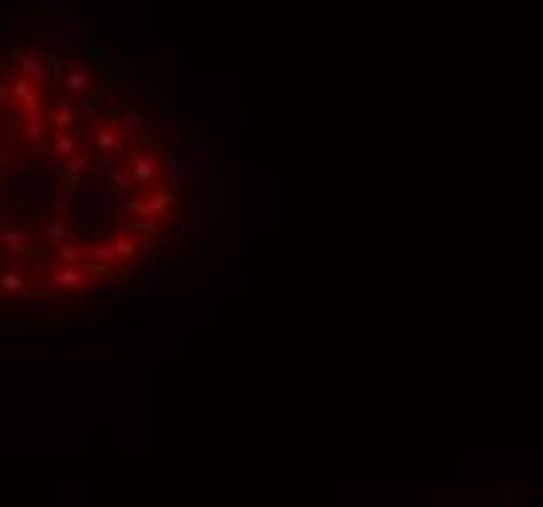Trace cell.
I'll use <instances>...</instances> for the list:
<instances>
[{"label": "cell", "instance_id": "obj_1", "mask_svg": "<svg viewBox=\"0 0 543 507\" xmlns=\"http://www.w3.org/2000/svg\"><path fill=\"white\" fill-rule=\"evenodd\" d=\"M172 187H157L153 195H145V199H129V211L137 215V219H157V215H164L172 207Z\"/></svg>", "mask_w": 543, "mask_h": 507}, {"label": "cell", "instance_id": "obj_2", "mask_svg": "<svg viewBox=\"0 0 543 507\" xmlns=\"http://www.w3.org/2000/svg\"><path fill=\"white\" fill-rule=\"evenodd\" d=\"M129 176H133L137 187H149V192L161 184V168H157V161H153V156H145V152H137V156H133V164H129Z\"/></svg>", "mask_w": 543, "mask_h": 507}, {"label": "cell", "instance_id": "obj_3", "mask_svg": "<svg viewBox=\"0 0 543 507\" xmlns=\"http://www.w3.org/2000/svg\"><path fill=\"white\" fill-rule=\"evenodd\" d=\"M102 101H106V94H94L90 101H78L75 106V125L78 129H98L102 125Z\"/></svg>", "mask_w": 543, "mask_h": 507}, {"label": "cell", "instance_id": "obj_4", "mask_svg": "<svg viewBox=\"0 0 543 507\" xmlns=\"http://www.w3.org/2000/svg\"><path fill=\"white\" fill-rule=\"evenodd\" d=\"M0 242H4V250H8L12 258H28V234H24V227L4 223V227H0Z\"/></svg>", "mask_w": 543, "mask_h": 507}, {"label": "cell", "instance_id": "obj_5", "mask_svg": "<svg viewBox=\"0 0 543 507\" xmlns=\"http://www.w3.org/2000/svg\"><path fill=\"white\" fill-rule=\"evenodd\" d=\"M106 187H110V199H126L137 184H133V176H129L121 164H114V168H106Z\"/></svg>", "mask_w": 543, "mask_h": 507}, {"label": "cell", "instance_id": "obj_6", "mask_svg": "<svg viewBox=\"0 0 543 507\" xmlns=\"http://www.w3.org/2000/svg\"><path fill=\"white\" fill-rule=\"evenodd\" d=\"M51 285L55 289H83V285H90V273L78 270V265H63V270H55Z\"/></svg>", "mask_w": 543, "mask_h": 507}, {"label": "cell", "instance_id": "obj_7", "mask_svg": "<svg viewBox=\"0 0 543 507\" xmlns=\"http://www.w3.org/2000/svg\"><path fill=\"white\" fill-rule=\"evenodd\" d=\"M20 75L32 78V82H47V78H51V67H47V59H35V55H20Z\"/></svg>", "mask_w": 543, "mask_h": 507}, {"label": "cell", "instance_id": "obj_8", "mask_svg": "<svg viewBox=\"0 0 543 507\" xmlns=\"http://www.w3.org/2000/svg\"><path fill=\"white\" fill-rule=\"evenodd\" d=\"M8 94L20 101V106H39V90H35V82L24 78V75H20L16 82H8Z\"/></svg>", "mask_w": 543, "mask_h": 507}, {"label": "cell", "instance_id": "obj_9", "mask_svg": "<svg viewBox=\"0 0 543 507\" xmlns=\"http://www.w3.org/2000/svg\"><path fill=\"white\" fill-rule=\"evenodd\" d=\"M47 125H59V129L75 125V98H55V106H51V121H47Z\"/></svg>", "mask_w": 543, "mask_h": 507}, {"label": "cell", "instance_id": "obj_10", "mask_svg": "<svg viewBox=\"0 0 543 507\" xmlns=\"http://www.w3.org/2000/svg\"><path fill=\"white\" fill-rule=\"evenodd\" d=\"M98 149L102 152H126V137L118 133V129H110V125H98Z\"/></svg>", "mask_w": 543, "mask_h": 507}, {"label": "cell", "instance_id": "obj_11", "mask_svg": "<svg viewBox=\"0 0 543 507\" xmlns=\"http://www.w3.org/2000/svg\"><path fill=\"white\" fill-rule=\"evenodd\" d=\"M63 86H67L71 98H78V94H86L94 86V78H90V70H71V75L63 78Z\"/></svg>", "mask_w": 543, "mask_h": 507}, {"label": "cell", "instance_id": "obj_12", "mask_svg": "<svg viewBox=\"0 0 543 507\" xmlns=\"http://www.w3.org/2000/svg\"><path fill=\"white\" fill-rule=\"evenodd\" d=\"M51 149H55V156H75L78 152V141L67 133V129H55V137H51Z\"/></svg>", "mask_w": 543, "mask_h": 507}, {"label": "cell", "instance_id": "obj_13", "mask_svg": "<svg viewBox=\"0 0 543 507\" xmlns=\"http://www.w3.org/2000/svg\"><path fill=\"white\" fill-rule=\"evenodd\" d=\"M0 289H4V293H24L28 277H24V273H16V270H4V273H0Z\"/></svg>", "mask_w": 543, "mask_h": 507}, {"label": "cell", "instance_id": "obj_14", "mask_svg": "<svg viewBox=\"0 0 543 507\" xmlns=\"http://www.w3.org/2000/svg\"><path fill=\"white\" fill-rule=\"evenodd\" d=\"M90 168V156H83V152H75V156H67V176H71V184H78V176Z\"/></svg>", "mask_w": 543, "mask_h": 507}, {"label": "cell", "instance_id": "obj_15", "mask_svg": "<svg viewBox=\"0 0 543 507\" xmlns=\"http://www.w3.org/2000/svg\"><path fill=\"white\" fill-rule=\"evenodd\" d=\"M39 227H43V234H47V242H51V246L67 242V230H63V223H55V219H39Z\"/></svg>", "mask_w": 543, "mask_h": 507}, {"label": "cell", "instance_id": "obj_16", "mask_svg": "<svg viewBox=\"0 0 543 507\" xmlns=\"http://www.w3.org/2000/svg\"><path fill=\"white\" fill-rule=\"evenodd\" d=\"M114 258H118V262H129V258H133V254H137V242H133V238H114Z\"/></svg>", "mask_w": 543, "mask_h": 507}, {"label": "cell", "instance_id": "obj_17", "mask_svg": "<svg viewBox=\"0 0 543 507\" xmlns=\"http://www.w3.org/2000/svg\"><path fill=\"white\" fill-rule=\"evenodd\" d=\"M90 262L98 265V270H102V265H110V262H114V246H110V242H98V246L90 250Z\"/></svg>", "mask_w": 543, "mask_h": 507}, {"label": "cell", "instance_id": "obj_18", "mask_svg": "<svg viewBox=\"0 0 543 507\" xmlns=\"http://www.w3.org/2000/svg\"><path fill=\"white\" fill-rule=\"evenodd\" d=\"M55 254H59V262H63V265H78V262H83L78 246H71V242H59V246H55Z\"/></svg>", "mask_w": 543, "mask_h": 507}, {"label": "cell", "instance_id": "obj_19", "mask_svg": "<svg viewBox=\"0 0 543 507\" xmlns=\"http://www.w3.org/2000/svg\"><path fill=\"white\" fill-rule=\"evenodd\" d=\"M137 125H141V118H133V113H126V118H121V121H118L121 137H126V133H137Z\"/></svg>", "mask_w": 543, "mask_h": 507}, {"label": "cell", "instance_id": "obj_20", "mask_svg": "<svg viewBox=\"0 0 543 507\" xmlns=\"http://www.w3.org/2000/svg\"><path fill=\"white\" fill-rule=\"evenodd\" d=\"M51 144H35V149H32V156H35V161H51Z\"/></svg>", "mask_w": 543, "mask_h": 507}, {"label": "cell", "instance_id": "obj_21", "mask_svg": "<svg viewBox=\"0 0 543 507\" xmlns=\"http://www.w3.org/2000/svg\"><path fill=\"white\" fill-rule=\"evenodd\" d=\"M43 125H47V121H32V125H28V141H39V137H43Z\"/></svg>", "mask_w": 543, "mask_h": 507}, {"label": "cell", "instance_id": "obj_22", "mask_svg": "<svg viewBox=\"0 0 543 507\" xmlns=\"http://www.w3.org/2000/svg\"><path fill=\"white\" fill-rule=\"evenodd\" d=\"M12 94H8V86H0V110H4V101H8Z\"/></svg>", "mask_w": 543, "mask_h": 507}]
</instances>
